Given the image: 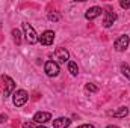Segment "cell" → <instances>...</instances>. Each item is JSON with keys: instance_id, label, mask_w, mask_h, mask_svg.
I'll return each instance as SVG.
<instances>
[{"instance_id": "cell-17", "label": "cell", "mask_w": 130, "mask_h": 128, "mask_svg": "<svg viewBox=\"0 0 130 128\" xmlns=\"http://www.w3.org/2000/svg\"><path fill=\"white\" fill-rule=\"evenodd\" d=\"M47 17H48V20H50V21H58V20H59V15H58V14H55V12H53V14L50 12Z\"/></svg>"}, {"instance_id": "cell-16", "label": "cell", "mask_w": 130, "mask_h": 128, "mask_svg": "<svg viewBox=\"0 0 130 128\" xmlns=\"http://www.w3.org/2000/svg\"><path fill=\"white\" fill-rule=\"evenodd\" d=\"M86 91H89V92H97L98 88L94 83H88V84H86Z\"/></svg>"}, {"instance_id": "cell-7", "label": "cell", "mask_w": 130, "mask_h": 128, "mask_svg": "<svg viewBox=\"0 0 130 128\" xmlns=\"http://www.w3.org/2000/svg\"><path fill=\"white\" fill-rule=\"evenodd\" d=\"M53 41H55V32L53 30H45V32L39 36V42L42 45H52Z\"/></svg>"}, {"instance_id": "cell-13", "label": "cell", "mask_w": 130, "mask_h": 128, "mask_svg": "<svg viewBox=\"0 0 130 128\" xmlns=\"http://www.w3.org/2000/svg\"><path fill=\"white\" fill-rule=\"evenodd\" d=\"M68 71H70L71 75H77L79 74V66H77V63L73 62V60H70L68 62Z\"/></svg>"}, {"instance_id": "cell-3", "label": "cell", "mask_w": 130, "mask_h": 128, "mask_svg": "<svg viewBox=\"0 0 130 128\" xmlns=\"http://www.w3.org/2000/svg\"><path fill=\"white\" fill-rule=\"evenodd\" d=\"M130 44V38L127 35H121L120 38H117L115 39V42H113V47H115V50L117 51H124L127 47H129Z\"/></svg>"}, {"instance_id": "cell-14", "label": "cell", "mask_w": 130, "mask_h": 128, "mask_svg": "<svg viewBox=\"0 0 130 128\" xmlns=\"http://www.w3.org/2000/svg\"><path fill=\"white\" fill-rule=\"evenodd\" d=\"M12 36H14V41H15L17 44H21V32H20L18 29H14V30H12Z\"/></svg>"}, {"instance_id": "cell-6", "label": "cell", "mask_w": 130, "mask_h": 128, "mask_svg": "<svg viewBox=\"0 0 130 128\" xmlns=\"http://www.w3.org/2000/svg\"><path fill=\"white\" fill-rule=\"evenodd\" d=\"M2 80L5 81V96H9L12 92H15V83L9 75H2Z\"/></svg>"}, {"instance_id": "cell-20", "label": "cell", "mask_w": 130, "mask_h": 128, "mask_svg": "<svg viewBox=\"0 0 130 128\" xmlns=\"http://www.w3.org/2000/svg\"><path fill=\"white\" fill-rule=\"evenodd\" d=\"M33 125H35V122H33V121H32V122H26V124H24V128H32Z\"/></svg>"}, {"instance_id": "cell-12", "label": "cell", "mask_w": 130, "mask_h": 128, "mask_svg": "<svg viewBox=\"0 0 130 128\" xmlns=\"http://www.w3.org/2000/svg\"><path fill=\"white\" fill-rule=\"evenodd\" d=\"M127 115H129V109H127V107H120L118 110L113 112V116H115V118H124V116H127Z\"/></svg>"}, {"instance_id": "cell-19", "label": "cell", "mask_w": 130, "mask_h": 128, "mask_svg": "<svg viewBox=\"0 0 130 128\" xmlns=\"http://www.w3.org/2000/svg\"><path fill=\"white\" fill-rule=\"evenodd\" d=\"M77 128H94V125H91V124H83V125H79Z\"/></svg>"}, {"instance_id": "cell-4", "label": "cell", "mask_w": 130, "mask_h": 128, "mask_svg": "<svg viewBox=\"0 0 130 128\" xmlns=\"http://www.w3.org/2000/svg\"><path fill=\"white\" fill-rule=\"evenodd\" d=\"M32 121L35 124H38V125H44L45 122L52 121V115H50L48 112H36V113L33 115Z\"/></svg>"}, {"instance_id": "cell-18", "label": "cell", "mask_w": 130, "mask_h": 128, "mask_svg": "<svg viewBox=\"0 0 130 128\" xmlns=\"http://www.w3.org/2000/svg\"><path fill=\"white\" fill-rule=\"evenodd\" d=\"M120 5H121V8H124V9L130 8V2H129V0H121V2H120Z\"/></svg>"}, {"instance_id": "cell-21", "label": "cell", "mask_w": 130, "mask_h": 128, "mask_svg": "<svg viewBox=\"0 0 130 128\" xmlns=\"http://www.w3.org/2000/svg\"><path fill=\"white\" fill-rule=\"evenodd\" d=\"M6 119H8V116H6V115H0V124H3Z\"/></svg>"}, {"instance_id": "cell-10", "label": "cell", "mask_w": 130, "mask_h": 128, "mask_svg": "<svg viewBox=\"0 0 130 128\" xmlns=\"http://www.w3.org/2000/svg\"><path fill=\"white\" fill-rule=\"evenodd\" d=\"M55 57L58 59V60H61V62H67L68 59H70V53H68V50L64 48V47H59V48H56V51H55Z\"/></svg>"}, {"instance_id": "cell-5", "label": "cell", "mask_w": 130, "mask_h": 128, "mask_svg": "<svg viewBox=\"0 0 130 128\" xmlns=\"http://www.w3.org/2000/svg\"><path fill=\"white\" fill-rule=\"evenodd\" d=\"M44 71H45V74L48 77H56L59 74V65L56 63L55 60H48L44 65Z\"/></svg>"}, {"instance_id": "cell-1", "label": "cell", "mask_w": 130, "mask_h": 128, "mask_svg": "<svg viewBox=\"0 0 130 128\" xmlns=\"http://www.w3.org/2000/svg\"><path fill=\"white\" fill-rule=\"evenodd\" d=\"M23 32H24V38H26V41L29 44H36L39 41V36L36 35L35 29H33L29 23H23Z\"/></svg>"}, {"instance_id": "cell-2", "label": "cell", "mask_w": 130, "mask_h": 128, "mask_svg": "<svg viewBox=\"0 0 130 128\" xmlns=\"http://www.w3.org/2000/svg\"><path fill=\"white\" fill-rule=\"evenodd\" d=\"M27 99H29V95H27V92L23 91V89L15 91L14 95H12V102H14L15 107H21V105H24V104L27 102Z\"/></svg>"}, {"instance_id": "cell-9", "label": "cell", "mask_w": 130, "mask_h": 128, "mask_svg": "<svg viewBox=\"0 0 130 128\" xmlns=\"http://www.w3.org/2000/svg\"><path fill=\"white\" fill-rule=\"evenodd\" d=\"M101 8L100 6H92V8H89L86 12H85V18L86 20H95L97 17H100L101 15Z\"/></svg>"}, {"instance_id": "cell-8", "label": "cell", "mask_w": 130, "mask_h": 128, "mask_svg": "<svg viewBox=\"0 0 130 128\" xmlns=\"http://www.w3.org/2000/svg\"><path fill=\"white\" fill-rule=\"evenodd\" d=\"M115 21H117V14L112 12V11H106L104 17H103V26L104 27H110Z\"/></svg>"}, {"instance_id": "cell-15", "label": "cell", "mask_w": 130, "mask_h": 128, "mask_svg": "<svg viewBox=\"0 0 130 128\" xmlns=\"http://www.w3.org/2000/svg\"><path fill=\"white\" fill-rule=\"evenodd\" d=\"M121 72H123L124 77H127L130 80V66L129 65H123V66H121Z\"/></svg>"}, {"instance_id": "cell-11", "label": "cell", "mask_w": 130, "mask_h": 128, "mask_svg": "<svg viewBox=\"0 0 130 128\" xmlns=\"http://www.w3.org/2000/svg\"><path fill=\"white\" fill-rule=\"evenodd\" d=\"M71 124V121L68 118H58L53 121V127L55 128H68Z\"/></svg>"}, {"instance_id": "cell-23", "label": "cell", "mask_w": 130, "mask_h": 128, "mask_svg": "<svg viewBox=\"0 0 130 128\" xmlns=\"http://www.w3.org/2000/svg\"><path fill=\"white\" fill-rule=\"evenodd\" d=\"M38 128H47V127H44V125H39V127H38Z\"/></svg>"}, {"instance_id": "cell-22", "label": "cell", "mask_w": 130, "mask_h": 128, "mask_svg": "<svg viewBox=\"0 0 130 128\" xmlns=\"http://www.w3.org/2000/svg\"><path fill=\"white\" fill-rule=\"evenodd\" d=\"M107 128H120V127H117V125H109Z\"/></svg>"}]
</instances>
